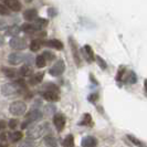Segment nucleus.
<instances>
[{
  "mask_svg": "<svg viewBox=\"0 0 147 147\" xmlns=\"http://www.w3.org/2000/svg\"><path fill=\"white\" fill-rule=\"evenodd\" d=\"M23 88H24V84L21 81H18L16 83H6L1 86V94L7 97H11L13 95L20 94Z\"/></svg>",
  "mask_w": 147,
  "mask_h": 147,
  "instance_id": "nucleus-1",
  "label": "nucleus"
},
{
  "mask_svg": "<svg viewBox=\"0 0 147 147\" xmlns=\"http://www.w3.org/2000/svg\"><path fill=\"white\" fill-rule=\"evenodd\" d=\"M26 111H27V105L22 101H15L9 106V112L16 116H21L26 113Z\"/></svg>",
  "mask_w": 147,
  "mask_h": 147,
  "instance_id": "nucleus-2",
  "label": "nucleus"
},
{
  "mask_svg": "<svg viewBox=\"0 0 147 147\" xmlns=\"http://www.w3.org/2000/svg\"><path fill=\"white\" fill-rule=\"evenodd\" d=\"M64 70H65V63L63 62V60H59L50 67L49 73L51 74L52 76H60L64 72Z\"/></svg>",
  "mask_w": 147,
  "mask_h": 147,
  "instance_id": "nucleus-3",
  "label": "nucleus"
},
{
  "mask_svg": "<svg viewBox=\"0 0 147 147\" xmlns=\"http://www.w3.org/2000/svg\"><path fill=\"white\" fill-rule=\"evenodd\" d=\"M9 45L15 50H24L27 48V41L21 37H13L9 41Z\"/></svg>",
  "mask_w": 147,
  "mask_h": 147,
  "instance_id": "nucleus-4",
  "label": "nucleus"
},
{
  "mask_svg": "<svg viewBox=\"0 0 147 147\" xmlns=\"http://www.w3.org/2000/svg\"><path fill=\"white\" fill-rule=\"evenodd\" d=\"M69 42H70V47H71L72 54H73L74 61H75L76 65H81V58H80V54H79V48L76 45V42L74 41L73 38H69Z\"/></svg>",
  "mask_w": 147,
  "mask_h": 147,
  "instance_id": "nucleus-5",
  "label": "nucleus"
},
{
  "mask_svg": "<svg viewBox=\"0 0 147 147\" xmlns=\"http://www.w3.org/2000/svg\"><path fill=\"white\" fill-rule=\"evenodd\" d=\"M53 123L58 132H61L65 126V116L63 114H55L53 116Z\"/></svg>",
  "mask_w": 147,
  "mask_h": 147,
  "instance_id": "nucleus-6",
  "label": "nucleus"
},
{
  "mask_svg": "<svg viewBox=\"0 0 147 147\" xmlns=\"http://www.w3.org/2000/svg\"><path fill=\"white\" fill-rule=\"evenodd\" d=\"M24 58H26L24 54H22L20 52H13V53H11V54L8 57V61H9V63L12 64V65H18V64H20L21 62H23Z\"/></svg>",
  "mask_w": 147,
  "mask_h": 147,
  "instance_id": "nucleus-7",
  "label": "nucleus"
},
{
  "mask_svg": "<svg viewBox=\"0 0 147 147\" xmlns=\"http://www.w3.org/2000/svg\"><path fill=\"white\" fill-rule=\"evenodd\" d=\"M42 113L40 112L39 110H32L30 111L29 113L27 114V116H26V119L29 122V123H33V122H36V121H39V119H41L42 117Z\"/></svg>",
  "mask_w": 147,
  "mask_h": 147,
  "instance_id": "nucleus-8",
  "label": "nucleus"
},
{
  "mask_svg": "<svg viewBox=\"0 0 147 147\" xmlns=\"http://www.w3.org/2000/svg\"><path fill=\"white\" fill-rule=\"evenodd\" d=\"M5 5L12 11H20L22 8L21 2L19 0H5Z\"/></svg>",
  "mask_w": 147,
  "mask_h": 147,
  "instance_id": "nucleus-9",
  "label": "nucleus"
},
{
  "mask_svg": "<svg viewBox=\"0 0 147 147\" xmlns=\"http://www.w3.org/2000/svg\"><path fill=\"white\" fill-rule=\"evenodd\" d=\"M23 18L27 21H36L38 19V11L36 9H28L23 12Z\"/></svg>",
  "mask_w": 147,
  "mask_h": 147,
  "instance_id": "nucleus-10",
  "label": "nucleus"
},
{
  "mask_svg": "<svg viewBox=\"0 0 147 147\" xmlns=\"http://www.w3.org/2000/svg\"><path fill=\"white\" fill-rule=\"evenodd\" d=\"M83 54H84V57H85V59L88 60V62H93L94 60H95V55H94V52L92 50V48L88 45V44H85L84 47H83Z\"/></svg>",
  "mask_w": 147,
  "mask_h": 147,
  "instance_id": "nucleus-11",
  "label": "nucleus"
},
{
  "mask_svg": "<svg viewBox=\"0 0 147 147\" xmlns=\"http://www.w3.org/2000/svg\"><path fill=\"white\" fill-rule=\"evenodd\" d=\"M44 100L49 101V102H57L59 100V94L55 91H44L42 93Z\"/></svg>",
  "mask_w": 147,
  "mask_h": 147,
  "instance_id": "nucleus-12",
  "label": "nucleus"
},
{
  "mask_svg": "<svg viewBox=\"0 0 147 147\" xmlns=\"http://www.w3.org/2000/svg\"><path fill=\"white\" fill-rule=\"evenodd\" d=\"M82 146L83 147H96L97 146V140L93 136H85L82 140Z\"/></svg>",
  "mask_w": 147,
  "mask_h": 147,
  "instance_id": "nucleus-13",
  "label": "nucleus"
},
{
  "mask_svg": "<svg viewBox=\"0 0 147 147\" xmlns=\"http://www.w3.org/2000/svg\"><path fill=\"white\" fill-rule=\"evenodd\" d=\"M43 76H44L43 72H38V73H34V75H32V76H31L29 83L31 84V85H37V84H39L40 82H42Z\"/></svg>",
  "mask_w": 147,
  "mask_h": 147,
  "instance_id": "nucleus-14",
  "label": "nucleus"
},
{
  "mask_svg": "<svg viewBox=\"0 0 147 147\" xmlns=\"http://www.w3.org/2000/svg\"><path fill=\"white\" fill-rule=\"evenodd\" d=\"M41 135H42V133H41V129H40V126L33 127L28 132V137L31 138V140H36L38 137H40Z\"/></svg>",
  "mask_w": 147,
  "mask_h": 147,
  "instance_id": "nucleus-15",
  "label": "nucleus"
},
{
  "mask_svg": "<svg viewBox=\"0 0 147 147\" xmlns=\"http://www.w3.org/2000/svg\"><path fill=\"white\" fill-rule=\"evenodd\" d=\"M20 31H21L20 27H18V26H11V27H9L6 30V34L10 36V37H18V34L20 33Z\"/></svg>",
  "mask_w": 147,
  "mask_h": 147,
  "instance_id": "nucleus-16",
  "label": "nucleus"
},
{
  "mask_svg": "<svg viewBox=\"0 0 147 147\" xmlns=\"http://www.w3.org/2000/svg\"><path fill=\"white\" fill-rule=\"evenodd\" d=\"M47 45L50 47L52 49H57V50H62L63 49V44L61 41L57 40V39H52V40H49L47 42Z\"/></svg>",
  "mask_w": 147,
  "mask_h": 147,
  "instance_id": "nucleus-17",
  "label": "nucleus"
},
{
  "mask_svg": "<svg viewBox=\"0 0 147 147\" xmlns=\"http://www.w3.org/2000/svg\"><path fill=\"white\" fill-rule=\"evenodd\" d=\"M48 23H49V21L47 20V19H43V18H39V19H37L36 21H34V23H33V26L37 28V30L39 31V30H42L43 28H45L47 26H48Z\"/></svg>",
  "mask_w": 147,
  "mask_h": 147,
  "instance_id": "nucleus-18",
  "label": "nucleus"
},
{
  "mask_svg": "<svg viewBox=\"0 0 147 147\" xmlns=\"http://www.w3.org/2000/svg\"><path fill=\"white\" fill-rule=\"evenodd\" d=\"M21 30H23L26 33H33V32L38 31L37 28L31 23H23L21 27Z\"/></svg>",
  "mask_w": 147,
  "mask_h": 147,
  "instance_id": "nucleus-19",
  "label": "nucleus"
},
{
  "mask_svg": "<svg viewBox=\"0 0 147 147\" xmlns=\"http://www.w3.org/2000/svg\"><path fill=\"white\" fill-rule=\"evenodd\" d=\"M123 79H124V81H125L126 83H131V84H134V83H136V81H137V79H136V74L134 73L133 71L128 72V74L125 75Z\"/></svg>",
  "mask_w": 147,
  "mask_h": 147,
  "instance_id": "nucleus-20",
  "label": "nucleus"
},
{
  "mask_svg": "<svg viewBox=\"0 0 147 147\" xmlns=\"http://www.w3.org/2000/svg\"><path fill=\"white\" fill-rule=\"evenodd\" d=\"M127 138L132 142L134 145H136L137 147H147V145L145 143H143L142 140H140L138 138H136L135 136H133V135H127Z\"/></svg>",
  "mask_w": 147,
  "mask_h": 147,
  "instance_id": "nucleus-21",
  "label": "nucleus"
},
{
  "mask_svg": "<svg viewBox=\"0 0 147 147\" xmlns=\"http://www.w3.org/2000/svg\"><path fill=\"white\" fill-rule=\"evenodd\" d=\"M44 143H45V145H48V146L55 147V145H57V140H55L52 135H49V136H45V137H44Z\"/></svg>",
  "mask_w": 147,
  "mask_h": 147,
  "instance_id": "nucleus-22",
  "label": "nucleus"
},
{
  "mask_svg": "<svg viewBox=\"0 0 147 147\" xmlns=\"http://www.w3.org/2000/svg\"><path fill=\"white\" fill-rule=\"evenodd\" d=\"M31 73H32V70L29 65H23L19 70V74L21 76H29V75H31Z\"/></svg>",
  "mask_w": 147,
  "mask_h": 147,
  "instance_id": "nucleus-23",
  "label": "nucleus"
},
{
  "mask_svg": "<svg viewBox=\"0 0 147 147\" xmlns=\"http://www.w3.org/2000/svg\"><path fill=\"white\" fill-rule=\"evenodd\" d=\"M40 48H41V41L40 40H33V41H31V43H30V50L32 52L39 51Z\"/></svg>",
  "mask_w": 147,
  "mask_h": 147,
  "instance_id": "nucleus-24",
  "label": "nucleus"
},
{
  "mask_svg": "<svg viewBox=\"0 0 147 147\" xmlns=\"http://www.w3.org/2000/svg\"><path fill=\"white\" fill-rule=\"evenodd\" d=\"M36 65L38 67H40V69H42V67L47 65V60L44 59L43 55H38L36 58Z\"/></svg>",
  "mask_w": 147,
  "mask_h": 147,
  "instance_id": "nucleus-25",
  "label": "nucleus"
},
{
  "mask_svg": "<svg viewBox=\"0 0 147 147\" xmlns=\"http://www.w3.org/2000/svg\"><path fill=\"white\" fill-rule=\"evenodd\" d=\"M63 145L64 147H74V137L73 135H67L65 138H64V142H63Z\"/></svg>",
  "mask_w": 147,
  "mask_h": 147,
  "instance_id": "nucleus-26",
  "label": "nucleus"
},
{
  "mask_svg": "<svg viewBox=\"0 0 147 147\" xmlns=\"http://www.w3.org/2000/svg\"><path fill=\"white\" fill-rule=\"evenodd\" d=\"M2 72L5 73V75H6V76L10 78V79H13V78H16V75H17V72H16L13 69L3 67V69H2Z\"/></svg>",
  "mask_w": 147,
  "mask_h": 147,
  "instance_id": "nucleus-27",
  "label": "nucleus"
},
{
  "mask_svg": "<svg viewBox=\"0 0 147 147\" xmlns=\"http://www.w3.org/2000/svg\"><path fill=\"white\" fill-rule=\"evenodd\" d=\"M10 138L11 140L16 143V142H18V140H20L22 138V133L21 132H13L11 135H10Z\"/></svg>",
  "mask_w": 147,
  "mask_h": 147,
  "instance_id": "nucleus-28",
  "label": "nucleus"
},
{
  "mask_svg": "<svg viewBox=\"0 0 147 147\" xmlns=\"http://www.w3.org/2000/svg\"><path fill=\"white\" fill-rule=\"evenodd\" d=\"M95 60H96V62H97V64L101 66V69H103V70H105L106 67H107V64L105 63V61H104L101 57H98V55H96L95 57Z\"/></svg>",
  "mask_w": 147,
  "mask_h": 147,
  "instance_id": "nucleus-29",
  "label": "nucleus"
},
{
  "mask_svg": "<svg viewBox=\"0 0 147 147\" xmlns=\"http://www.w3.org/2000/svg\"><path fill=\"white\" fill-rule=\"evenodd\" d=\"M9 13H10V9H9L6 5H1V3H0V15L8 16Z\"/></svg>",
  "mask_w": 147,
  "mask_h": 147,
  "instance_id": "nucleus-30",
  "label": "nucleus"
},
{
  "mask_svg": "<svg viewBox=\"0 0 147 147\" xmlns=\"http://www.w3.org/2000/svg\"><path fill=\"white\" fill-rule=\"evenodd\" d=\"M42 55H43L44 59L47 60V61H52V60L55 59V55H54V54H53L52 52H50V51H44Z\"/></svg>",
  "mask_w": 147,
  "mask_h": 147,
  "instance_id": "nucleus-31",
  "label": "nucleus"
},
{
  "mask_svg": "<svg viewBox=\"0 0 147 147\" xmlns=\"http://www.w3.org/2000/svg\"><path fill=\"white\" fill-rule=\"evenodd\" d=\"M54 111H55V107L53 105H45L44 106V112L47 115H51L52 113H54Z\"/></svg>",
  "mask_w": 147,
  "mask_h": 147,
  "instance_id": "nucleus-32",
  "label": "nucleus"
},
{
  "mask_svg": "<svg viewBox=\"0 0 147 147\" xmlns=\"http://www.w3.org/2000/svg\"><path fill=\"white\" fill-rule=\"evenodd\" d=\"M18 123H19V121L18 119H16V118H11L10 121H9V123H8V126L10 127V128H12V129H15L17 125H18Z\"/></svg>",
  "mask_w": 147,
  "mask_h": 147,
  "instance_id": "nucleus-33",
  "label": "nucleus"
},
{
  "mask_svg": "<svg viewBox=\"0 0 147 147\" xmlns=\"http://www.w3.org/2000/svg\"><path fill=\"white\" fill-rule=\"evenodd\" d=\"M92 122V118H91V115L90 114H85L84 115V119L82 121V125H88V124H90Z\"/></svg>",
  "mask_w": 147,
  "mask_h": 147,
  "instance_id": "nucleus-34",
  "label": "nucleus"
},
{
  "mask_svg": "<svg viewBox=\"0 0 147 147\" xmlns=\"http://www.w3.org/2000/svg\"><path fill=\"white\" fill-rule=\"evenodd\" d=\"M33 146H34L33 142H32V140H24V142H22L19 147H33Z\"/></svg>",
  "mask_w": 147,
  "mask_h": 147,
  "instance_id": "nucleus-35",
  "label": "nucleus"
},
{
  "mask_svg": "<svg viewBox=\"0 0 147 147\" xmlns=\"http://www.w3.org/2000/svg\"><path fill=\"white\" fill-rule=\"evenodd\" d=\"M7 27H8L7 22L5 21V20H2V19H0V31L1 30H5Z\"/></svg>",
  "mask_w": 147,
  "mask_h": 147,
  "instance_id": "nucleus-36",
  "label": "nucleus"
},
{
  "mask_svg": "<svg viewBox=\"0 0 147 147\" xmlns=\"http://www.w3.org/2000/svg\"><path fill=\"white\" fill-rule=\"evenodd\" d=\"M6 126H7V123H6L5 121H0V132H1L2 129H5Z\"/></svg>",
  "mask_w": 147,
  "mask_h": 147,
  "instance_id": "nucleus-37",
  "label": "nucleus"
},
{
  "mask_svg": "<svg viewBox=\"0 0 147 147\" xmlns=\"http://www.w3.org/2000/svg\"><path fill=\"white\" fill-rule=\"evenodd\" d=\"M5 43H6V40H5V37L0 34V47H3V45H5Z\"/></svg>",
  "mask_w": 147,
  "mask_h": 147,
  "instance_id": "nucleus-38",
  "label": "nucleus"
},
{
  "mask_svg": "<svg viewBox=\"0 0 147 147\" xmlns=\"http://www.w3.org/2000/svg\"><path fill=\"white\" fill-rule=\"evenodd\" d=\"M144 88H145V93H146V96H147V79L144 82Z\"/></svg>",
  "mask_w": 147,
  "mask_h": 147,
  "instance_id": "nucleus-39",
  "label": "nucleus"
},
{
  "mask_svg": "<svg viewBox=\"0 0 147 147\" xmlns=\"http://www.w3.org/2000/svg\"><path fill=\"white\" fill-rule=\"evenodd\" d=\"M0 147H8V145L5 143H0Z\"/></svg>",
  "mask_w": 147,
  "mask_h": 147,
  "instance_id": "nucleus-40",
  "label": "nucleus"
},
{
  "mask_svg": "<svg viewBox=\"0 0 147 147\" xmlns=\"http://www.w3.org/2000/svg\"><path fill=\"white\" fill-rule=\"evenodd\" d=\"M24 1H26V2H31L32 0H24Z\"/></svg>",
  "mask_w": 147,
  "mask_h": 147,
  "instance_id": "nucleus-41",
  "label": "nucleus"
}]
</instances>
